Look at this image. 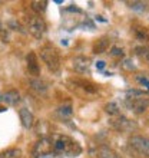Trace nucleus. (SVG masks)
Returning a JSON list of instances; mask_svg holds the SVG:
<instances>
[{
    "instance_id": "412c9836",
    "label": "nucleus",
    "mask_w": 149,
    "mask_h": 158,
    "mask_svg": "<svg viewBox=\"0 0 149 158\" xmlns=\"http://www.w3.org/2000/svg\"><path fill=\"white\" fill-rule=\"evenodd\" d=\"M109 55H111L112 58H123L125 56V50L123 48H120V46H112L111 50H109Z\"/></svg>"
},
{
    "instance_id": "393cba45",
    "label": "nucleus",
    "mask_w": 149,
    "mask_h": 158,
    "mask_svg": "<svg viewBox=\"0 0 149 158\" xmlns=\"http://www.w3.org/2000/svg\"><path fill=\"white\" fill-rule=\"evenodd\" d=\"M145 92L143 91H138V89H128L126 91V96L128 98H143Z\"/></svg>"
},
{
    "instance_id": "4468645a",
    "label": "nucleus",
    "mask_w": 149,
    "mask_h": 158,
    "mask_svg": "<svg viewBox=\"0 0 149 158\" xmlns=\"http://www.w3.org/2000/svg\"><path fill=\"white\" fill-rule=\"evenodd\" d=\"M109 45H111V40H109L108 38H100L93 43L92 50H93V53H96V55L105 53V52L109 49Z\"/></svg>"
},
{
    "instance_id": "cd10ccee",
    "label": "nucleus",
    "mask_w": 149,
    "mask_h": 158,
    "mask_svg": "<svg viewBox=\"0 0 149 158\" xmlns=\"http://www.w3.org/2000/svg\"><path fill=\"white\" fill-rule=\"evenodd\" d=\"M0 38L4 43H7L10 42V36H9V30L7 29H3V27H0Z\"/></svg>"
},
{
    "instance_id": "0eeeda50",
    "label": "nucleus",
    "mask_w": 149,
    "mask_h": 158,
    "mask_svg": "<svg viewBox=\"0 0 149 158\" xmlns=\"http://www.w3.org/2000/svg\"><path fill=\"white\" fill-rule=\"evenodd\" d=\"M50 151H52V141L49 138H40L33 145L32 154H33V158H40L43 155H47Z\"/></svg>"
},
{
    "instance_id": "423d86ee",
    "label": "nucleus",
    "mask_w": 149,
    "mask_h": 158,
    "mask_svg": "<svg viewBox=\"0 0 149 158\" xmlns=\"http://www.w3.org/2000/svg\"><path fill=\"white\" fill-rule=\"evenodd\" d=\"M125 104L133 114H143L149 108L148 98H126Z\"/></svg>"
},
{
    "instance_id": "f8f14e48",
    "label": "nucleus",
    "mask_w": 149,
    "mask_h": 158,
    "mask_svg": "<svg viewBox=\"0 0 149 158\" xmlns=\"http://www.w3.org/2000/svg\"><path fill=\"white\" fill-rule=\"evenodd\" d=\"M96 158H120V155L108 145H99L95 152Z\"/></svg>"
},
{
    "instance_id": "aec40b11",
    "label": "nucleus",
    "mask_w": 149,
    "mask_h": 158,
    "mask_svg": "<svg viewBox=\"0 0 149 158\" xmlns=\"http://www.w3.org/2000/svg\"><path fill=\"white\" fill-rule=\"evenodd\" d=\"M20 154L22 151L19 148H9V150L0 152V158H19Z\"/></svg>"
},
{
    "instance_id": "20e7f679",
    "label": "nucleus",
    "mask_w": 149,
    "mask_h": 158,
    "mask_svg": "<svg viewBox=\"0 0 149 158\" xmlns=\"http://www.w3.org/2000/svg\"><path fill=\"white\" fill-rule=\"evenodd\" d=\"M129 145L143 157H149V138L143 135H132L129 138Z\"/></svg>"
},
{
    "instance_id": "b1692460",
    "label": "nucleus",
    "mask_w": 149,
    "mask_h": 158,
    "mask_svg": "<svg viewBox=\"0 0 149 158\" xmlns=\"http://www.w3.org/2000/svg\"><path fill=\"white\" fill-rule=\"evenodd\" d=\"M129 7L132 9V10H136V12H145L146 3H142V2H132V3H129Z\"/></svg>"
},
{
    "instance_id": "bb28decb",
    "label": "nucleus",
    "mask_w": 149,
    "mask_h": 158,
    "mask_svg": "<svg viewBox=\"0 0 149 158\" xmlns=\"http://www.w3.org/2000/svg\"><path fill=\"white\" fill-rule=\"evenodd\" d=\"M122 66H123L125 69H128V71H135V69H136V66L133 65V62H132V59H131V58L125 59L123 63H122Z\"/></svg>"
},
{
    "instance_id": "c85d7f7f",
    "label": "nucleus",
    "mask_w": 149,
    "mask_h": 158,
    "mask_svg": "<svg viewBox=\"0 0 149 158\" xmlns=\"http://www.w3.org/2000/svg\"><path fill=\"white\" fill-rule=\"evenodd\" d=\"M105 66H106V63H105L103 60H98V62H96V68H98V69H103Z\"/></svg>"
},
{
    "instance_id": "ddd939ff",
    "label": "nucleus",
    "mask_w": 149,
    "mask_h": 158,
    "mask_svg": "<svg viewBox=\"0 0 149 158\" xmlns=\"http://www.w3.org/2000/svg\"><path fill=\"white\" fill-rule=\"evenodd\" d=\"M2 99L7 105H16L20 101V94H19L17 89H10V91H6L2 95Z\"/></svg>"
},
{
    "instance_id": "f3484780",
    "label": "nucleus",
    "mask_w": 149,
    "mask_h": 158,
    "mask_svg": "<svg viewBox=\"0 0 149 158\" xmlns=\"http://www.w3.org/2000/svg\"><path fill=\"white\" fill-rule=\"evenodd\" d=\"M46 7H47V2H46V0H36V2H32V3H30V9H32L34 13H37L39 16H40V13L46 12Z\"/></svg>"
},
{
    "instance_id": "6e6552de",
    "label": "nucleus",
    "mask_w": 149,
    "mask_h": 158,
    "mask_svg": "<svg viewBox=\"0 0 149 158\" xmlns=\"http://www.w3.org/2000/svg\"><path fill=\"white\" fill-rule=\"evenodd\" d=\"M72 68L74 69V72L78 73H89L91 72V59L87 56H83V55H79V56H74L73 60H72Z\"/></svg>"
},
{
    "instance_id": "7ed1b4c3",
    "label": "nucleus",
    "mask_w": 149,
    "mask_h": 158,
    "mask_svg": "<svg viewBox=\"0 0 149 158\" xmlns=\"http://www.w3.org/2000/svg\"><path fill=\"white\" fill-rule=\"evenodd\" d=\"M27 29H29V33L33 36L34 39H42L45 36L46 30H47V26H46V22L43 17H40L39 15L30 17L29 23H27Z\"/></svg>"
},
{
    "instance_id": "2eb2a0df",
    "label": "nucleus",
    "mask_w": 149,
    "mask_h": 158,
    "mask_svg": "<svg viewBox=\"0 0 149 158\" xmlns=\"http://www.w3.org/2000/svg\"><path fill=\"white\" fill-rule=\"evenodd\" d=\"M133 35L138 40L141 42H149V29L145 26H135L133 27Z\"/></svg>"
},
{
    "instance_id": "f03ea898",
    "label": "nucleus",
    "mask_w": 149,
    "mask_h": 158,
    "mask_svg": "<svg viewBox=\"0 0 149 158\" xmlns=\"http://www.w3.org/2000/svg\"><path fill=\"white\" fill-rule=\"evenodd\" d=\"M40 59L46 63L47 69L58 72L60 69V55L53 45H45L40 49Z\"/></svg>"
},
{
    "instance_id": "9b49d317",
    "label": "nucleus",
    "mask_w": 149,
    "mask_h": 158,
    "mask_svg": "<svg viewBox=\"0 0 149 158\" xmlns=\"http://www.w3.org/2000/svg\"><path fill=\"white\" fill-rule=\"evenodd\" d=\"M29 86L33 92H36L37 95H46L47 94V85L40 78H32L29 81Z\"/></svg>"
},
{
    "instance_id": "4be33fe9",
    "label": "nucleus",
    "mask_w": 149,
    "mask_h": 158,
    "mask_svg": "<svg viewBox=\"0 0 149 158\" xmlns=\"http://www.w3.org/2000/svg\"><path fill=\"white\" fill-rule=\"evenodd\" d=\"M76 83L82 85L83 89H85L86 92H89V94H96V92H98V86H95V85H92V83H89V82H85V81H76Z\"/></svg>"
},
{
    "instance_id": "1a4fd4ad",
    "label": "nucleus",
    "mask_w": 149,
    "mask_h": 158,
    "mask_svg": "<svg viewBox=\"0 0 149 158\" xmlns=\"http://www.w3.org/2000/svg\"><path fill=\"white\" fill-rule=\"evenodd\" d=\"M26 63H27V71L30 75L34 78L40 75V66H39V60H37V55L34 52H29L26 56Z\"/></svg>"
},
{
    "instance_id": "5701e85b",
    "label": "nucleus",
    "mask_w": 149,
    "mask_h": 158,
    "mask_svg": "<svg viewBox=\"0 0 149 158\" xmlns=\"http://www.w3.org/2000/svg\"><path fill=\"white\" fill-rule=\"evenodd\" d=\"M7 26H9V29L16 30V32H19V33H25V29H23V26H22L17 20H14V19H12V20H9Z\"/></svg>"
},
{
    "instance_id": "a878e982",
    "label": "nucleus",
    "mask_w": 149,
    "mask_h": 158,
    "mask_svg": "<svg viewBox=\"0 0 149 158\" xmlns=\"http://www.w3.org/2000/svg\"><path fill=\"white\" fill-rule=\"evenodd\" d=\"M135 79H136V82L139 83V85L145 86L146 89H148V92H149V79H146L145 76H142V75H136L135 76Z\"/></svg>"
},
{
    "instance_id": "6ab92c4d",
    "label": "nucleus",
    "mask_w": 149,
    "mask_h": 158,
    "mask_svg": "<svg viewBox=\"0 0 149 158\" xmlns=\"http://www.w3.org/2000/svg\"><path fill=\"white\" fill-rule=\"evenodd\" d=\"M133 52H135L136 56H139L141 59H143V60H146L149 63V48L148 46H136L133 49Z\"/></svg>"
},
{
    "instance_id": "39448f33",
    "label": "nucleus",
    "mask_w": 149,
    "mask_h": 158,
    "mask_svg": "<svg viewBox=\"0 0 149 158\" xmlns=\"http://www.w3.org/2000/svg\"><path fill=\"white\" fill-rule=\"evenodd\" d=\"M111 125L112 128H115L116 131H120V132H133L135 129H138V124L135 121L129 119L126 117H116L115 119L111 121Z\"/></svg>"
},
{
    "instance_id": "9d476101",
    "label": "nucleus",
    "mask_w": 149,
    "mask_h": 158,
    "mask_svg": "<svg viewBox=\"0 0 149 158\" xmlns=\"http://www.w3.org/2000/svg\"><path fill=\"white\" fill-rule=\"evenodd\" d=\"M19 117H20V122H22V125H23V128L29 129V128H32V127L34 125L33 114L30 112L27 108L19 109Z\"/></svg>"
},
{
    "instance_id": "7c9ffc66",
    "label": "nucleus",
    "mask_w": 149,
    "mask_h": 158,
    "mask_svg": "<svg viewBox=\"0 0 149 158\" xmlns=\"http://www.w3.org/2000/svg\"><path fill=\"white\" fill-rule=\"evenodd\" d=\"M0 101H2V96H0Z\"/></svg>"
},
{
    "instance_id": "f257e3e1",
    "label": "nucleus",
    "mask_w": 149,
    "mask_h": 158,
    "mask_svg": "<svg viewBox=\"0 0 149 158\" xmlns=\"http://www.w3.org/2000/svg\"><path fill=\"white\" fill-rule=\"evenodd\" d=\"M52 150L56 154L67 155V157H78L82 152V148L78 142L67 135H59L52 141Z\"/></svg>"
},
{
    "instance_id": "c756f323",
    "label": "nucleus",
    "mask_w": 149,
    "mask_h": 158,
    "mask_svg": "<svg viewBox=\"0 0 149 158\" xmlns=\"http://www.w3.org/2000/svg\"><path fill=\"white\" fill-rule=\"evenodd\" d=\"M6 111V108H3V106H0V112H4Z\"/></svg>"
},
{
    "instance_id": "dca6fc26",
    "label": "nucleus",
    "mask_w": 149,
    "mask_h": 158,
    "mask_svg": "<svg viewBox=\"0 0 149 158\" xmlns=\"http://www.w3.org/2000/svg\"><path fill=\"white\" fill-rule=\"evenodd\" d=\"M56 114H58L62 119H66V118H70L72 115H73V108H72L70 104L62 105V106H59V108L56 109Z\"/></svg>"
},
{
    "instance_id": "a211bd4d",
    "label": "nucleus",
    "mask_w": 149,
    "mask_h": 158,
    "mask_svg": "<svg viewBox=\"0 0 149 158\" xmlns=\"http://www.w3.org/2000/svg\"><path fill=\"white\" fill-rule=\"evenodd\" d=\"M105 112L111 115V117H119L120 115V108L116 102H108L105 105Z\"/></svg>"
}]
</instances>
